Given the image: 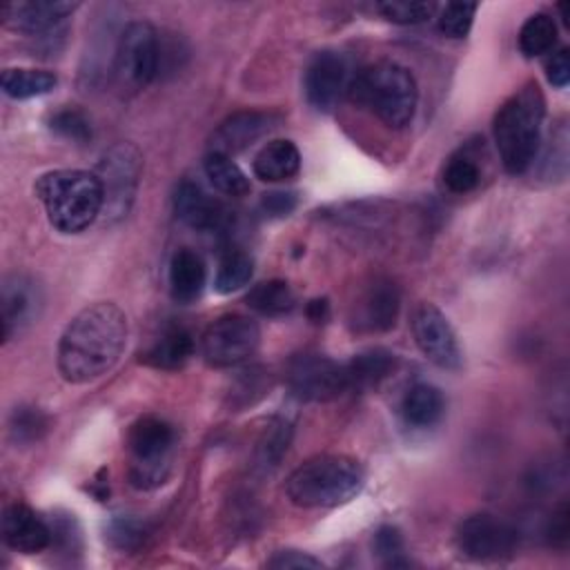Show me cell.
Masks as SVG:
<instances>
[{
	"mask_svg": "<svg viewBox=\"0 0 570 570\" xmlns=\"http://www.w3.org/2000/svg\"><path fill=\"white\" fill-rule=\"evenodd\" d=\"M51 129L73 142H87L91 138V125L78 109H60L51 118Z\"/></svg>",
	"mask_w": 570,
	"mask_h": 570,
	"instance_id": "cell-35",
	"label": "cell"
},
{
	"mask_svg": "<svg viewBox=\"0 0 570 570\" xmlns=\"http://www.w3.org/2000/svg\"><path fill=\"white\" fill-rule=\"evenodd\" d=\"M2 91L9 98L16 100H27V98H36V96H45L51 89H56L58 78L56 73L47 71V69H24V67H11L2 71L0 78Z\"/></svg>",
	"mask_w": 570,
	"mask_h": 570,
	"instance_id": "cell-26",
	"label": "cell"
},
{
	"mask_svg": "<svg viewBox=\"0 0 570 570\" xmlns=\"http://www.w3.org/2000/svg\"><path fill=\"white\" fill-rule=\"evenodd\" d=\"M107 541L118 548V550H125V552H131V550H138L145 539H147V525L145 521L136 519V517H125V514H118L114 517L109 523H107Z\"/></svg>",
	"mask_w": 570,
	"mask_h": 570,
	"instance_id": "cell-31",
	"label": "cell"
},
{
	"mask_svg": "<svg viewBox=\"0 0 570 570\" xmlns=\"http://www.w3.org/2000/svg\"><path fill=\"white\" fill-rule=\"evenodd\" d=\"M347 60L343 53L323 49L314 53L305 69V96L316 111H332L350 87Z\"/></svg>",
	"mask_w": 570,
	"mask_h": 570,
	"instance_id": "cell-14",
	"label": "cell"
},
{
	"mask_svg": "<svg viewBox=\"0 0 570 570\" xmlns=\"http://www.w3.org/2000/svg\"><path fill=\"white\" fill-rule=\"evenodd\" d=\"M127 316L114 303H94L78 312L58 343V370L69 383H89L107 374L127 343Z\"/></svg>",
	"mask_w": 570,
	"mask_h": 570,
	"instance_id": "cell-1",
	"label": "cell"
},
{
	"mask_svg": "<svg viewBox=\"0 0 570 570\" xmlns=\"http://www.w3.org/2000/svg\"><path fill=\"white\" fill-rule=\"evenodd\" d=\"M176 216L198 229V232H218L227 225V209L214 196H209L198 183L183 180L174 194Z\"/></svg>",
	"mask_w": 570,
	"mask_h": 570,
	"instance_id": "cell-18",
	"label": "cell"
},
{
	"mask_svg": "<svg viewBox=\"0 0 570 570\" xmlns=\"http://www.w3.org/2000/svg\"><path fill=\"white\" fill-rule=\"evenodd\" d=\"M519 543L517 530L488 512L472 514L459 523L456 546L472 561H499L514 554Z\"/></svg>",
	"mask_w": 570,
	"mask_h": 570,
	"instance_id": "cell-11",
	"label": "cell"
},
{
	"mask_svg": "<svg viewBox=\"0 0 570 570\" xmlns=\"http://www.w3.org/2000/svg\"><path fill=\"white\" fill-rule=\"evenodd\" d=\"M385 20L396 24H419L434 16V2H379L374 7Z\"/></svg>",
	"mask_w": 570,
	"mask_h": 570,
	"instance_id": "cell-33",
	"label": "cell"
},
{
	"mask_svg": "<svg viewBox=\"0 0 570 570\" xmlns=\"http://www.w3.org/2000/svg\"><path fill=\"white\" fill-rule=\"evenodd\" d=\"M296 203L298 198L294 191H267L261 198V212L269 218H283L294 212Z\"/></svg>",
	"mask_w": 570,
	"mask_h": 570,
	"instance_id": "cell-38",
	"label": "cell"
},
{
	"mask_svg": "<svg viewBox=\"0 0 570 570\" xmlns=\"http://www.w3.org/2000/svg\"><path fill=\"white\" fill-rule=\"evenodd\" d=\"M305 314L312 323H327L330 318V301L327 298H314L307 303Z\"/></svg>",
	"mask_w": 570,
	"mask_h": 570,
	"instance_id": "cell-42",
	"label": "cell"
},
{
	"mask_svg": "<svg viewBox=\"0 0 570 570\" xmlns=\"http://www.w3.org/2000/svg\"><path fill=\"white\" fill-rule=\"evenodd\" d=\"M396 367V356L385 347H370L345 363L350 390L379 387Z\"/></svg>",
	"mask_w": 570,
	"mask_h": 570,
	"instance_id": "cell-21",
	"label": "cell"
},
{
	"mask_svg": "<svg viewBox=\"0 0 570 570\" xmlns=\"http://www.w3.org/2000/svg\"><path fill=\"white\" fill-rule=\"evenodd\" d=\"M261 345V327L243 314H225L207 325L200 336V354L214 367L245 363Z\"/></svg>",
	"mask_w": 570,
	"mask_h": 570,
	"instance_id": "cell-8",
	"label": "cell"
},
{
	"mask_svg": "<svg viewBox=\"0 0 570 570\" xmlns=\"http://www.w3.org/2000/svg\"><path fill=\"white\" fill-rule=\"evenodd\" d=\"M174 443L176 432L165 419L140 416L127 434L131 485L142 490L160 485L169 474Z\"/></svg>",
	"mask_w": 570,
	"mask_h": 570,
	"instance_id": "cell-6",
	"label": "cell"
},
{
	"mask_svg": "<svg viewBox=\"0 0 570 570\" xmlns=\"http://www.w3.org/2000/svg\"><path fill=\"white\" fill-rule=\"evenodd\" d=\"M33 191L45 205L49 223L62 234H78L102 214V187L91 171H47L36 180Z\"/></svg>",
	"mask_w": 570,
	"mask_h": 570,
	"instance_id": "cell-5",
	"label": "cell"
},
{
	"mask_svg": "<svg viewBox=\"0 0 570 570\" xmlns=\"http://www.w3.org/2000/svg\"><path fill=\"white\" fill-rule=\"evenodd\" d=\"M474 13H476V4H472V2H448L439 11L441 33H445L450 38H465L472 27Z\"/></svg>",
	"mask_w": 570,
	"mask_h": 570,
	"instance_id": "cell-34",
	"label": "cell"
},
{
	"mask_svg": "<svg viewBox=\"0 0 570 570\" xmlns=\"http://www.w3.org/2000/svg\"><path fill=\"white\" fill-rule=\"evenodd\" d=\"M245 303L249 309H254L263 316H285L294 309L296 296L287 281L272 278V281H263V283L254 285L247 292Z\"/></svg>",
	"mask_w": 570,
	"mask_h": 570,
	"instance_id": "cell-25",
	"label": "cell"
},
{
	"mask_svg": "<svg viewBox=\"0 0 570 570\" xmlns=\"http://www.w3.org/2000/svg\"><path fill=\"white\" fill-rule=\"evenodd\" d=\"M412 334L428 361L443 370H459L463 363L459 338L445 314L432 305L421 303L412 316Z\"/></svg>",
	"mask_w": 570,
	"mask_h": 570,
	"instance_id": "cell-12",
	"label": "cell"
},
{
	"mask_svg": "<svg viewBox=\"0 0 570 570\" xmlns=\"http://www.w3.org/2000/svg\"><path fill=\"white\" fill-rule=\"evenodd\" d=\"M374 552L385 561V566H405V546H403V537L396 528L392 525H383L376 534H374Z\"/></svg>",
	"mask_w": 570,
	"mask_h": 570,
	"instance_id": "cell-36",
	"label": "cell"
},
{
	"mask_svg": "<svg viewBox=\"0 0 570 570\" xmlns=\"http://www.w3.org/2000/svg\"><path fill=\"white\" fill-rule=\"evenodd\" d=\"M568 532H570V525H568V505L561 503V505L552 512V517H550V521H548L546 534H548V541H550L552 546L563 548V546L568 543Z\"/></svg>",
	"mask_w": 570,
	"mask_h": 570,
	"instance_id": "cell-41",
	"label": "cell"
},
{
	"mask_svg": "<svg viewBox=\"0 0 570 570\" xmlns=\"http://www.w3.org/2000/svg\"><path fill=\"white\" fill-rule=\"evenodd\" d=\"M479 167L472 158L456 154L443 167V183L454 194H465L479 185Z\"/></svg>",
	"mask_w": 570,
	"mask_h": 570,
	"instance_id": "cell-32",
	"label": "cell"
},
{
	"mask_svg": "<svg viewBox=\"0 0 570 570\" xmlns=\"http://www.w3.org/2000/svg\"><path fill=\"white\" fill-rule=\"evenodd\" d=\"M278 122L281 116H276L274 111H236L214 129L209 138V151L234 156L254 145L258 138L267 136Z\"/></svg>",
	"mask_w": 570,
	"mask_h": 570,
	"instance_id": "cell-15",
	"label": "cell"
},
{
	"mask_svg": "<svg viewBox=\"0 0 570 570\" xmlns=\"http://www.w3.org/2000/svg\"><path fill=\"white\" fill-rule=\"evenodd\" d=\"M543 116L546 98L534 80L525 82L499 107L492 131L501 163L510 174H523L537 160Z\"/></svg>",
	"mask_w": 570,
	"mask_h": 570,
	"instance_id": "cell-2",
	"label": "cell"
},
{
	"mask_svg": "<svg viewBox=\"0 0 570 570\" xmlns=\"http://www.w3.org/2000/svg\"><path fill=\"white\" fill-rule=\"evenodd\" d=\"M0 309H2V338L9 341L13 334L27 330L42 309L40 287L22 274H11L2 281L0 292Z\"/></svg>",
	"mask_w": 570,
	"mask_h": 570,
	"instance_id": "cell-16",
	"label": "cell"
},
{
	"mask_svg": "<svg viewBox=\"0 0 570 570\" xmlns=\"http://www.w3.org/2000/svg\"><path fill=\"white\" fill-rule=\"evenodd\" d=\"M160 73V33L145 20L129 22L116 47V76L120 85L140 89Z\"/></svg>",
	"mask_w": 570,
	"mask_h": 570,
	"instance_id": "cell-9",
	"label": "cell"
},
{
	"mask_svg": "<svg viewBox=\"0 0 570 570\" xmlns=\"http://www.w3.org/2000/svg\"><path fill=\"white\" fill-rule=\"evenodd\" d=\"M2 539L11 550L33 554L51 546V525L31 508L11 503L2 512Z\"/></svg>",
	"mask_w": 570,
	"mask_h": 570,
	"instance_id": "cell-19",
	"label": "cell"
},
{
	"mask_svg": "<svg viewBox=\"0 0 570 570\" xmlns=\"http://www.w3.org/2000/svg\"><path fill=\"white\" fill-rule=\"evenodd\" d=\"M47 430H49V419L42 410L33 407V405H20L11 412L9 434L16 443H20V445L36 443L45 436Z\"/></svg>",
	"mask_w": 570,
	"mask_h": 570,
	"instance_id": "cell-30",
	"label": "cell"
},
{
	"mask_svg": "<svg viewBox=\"0 0 570 570\" xmlns=\"http://www.w3.org/2000/svg\"><path fill=\"white\" fill-rule=\"evenodd\" d=\"M194 356V338L191 334L180 327H167L158 341L142 354V361L158 370H178Z\"/></svg>",
	"mask_w": 570,
	"mask_h": 570,
	"instance_id": "cell-24",
	"label": "cell"
},
{
	"mask_svg": "<svg viewBox=\"0 0 570 570\" xmlns=\"http://www.w3.org/2000/svg\"><path fill=\"white\" fill-rule=\"evenodd\" d=\"M76 9L78 2L69 0L9 2L2 7V24L27 36H47L56 31Z\"/></svg>",
	"mask_w": 570,
	"mask_h": 570,
	"instance_id": "cell-17",
	"label": "cell"
},
{
	"mask_svg": "<svg viewBox=\"0 0 570 570\" xmlns=\"http://www.w3.org/2000/svg\"><path fill=\"white\" fill-rule=\"evenodd\" d=\"M546 76L550 80V85L563 89L570 80V51L563 47L557 53H552L546 62Z\"/></svg>",
	"mask_w": 570,
	"mask_h": 570,
	"instance_id": "cell-40",
	"label": "cell"
},
{
	"mask_svg": "<svg viewBox=\"0 0 570 570\" xmlns=\"http://www.w3.org/2000/svg\"><path fill=\"white\" fill-rule=\"evenodd\" d=\"M401 309V292L394 281L385 276L372 278L356 296L350 323L361 334H379L387 332L396 325Z\"/></svg>",
	"mask_w": 570,
	"mask_h": 570,
	"instance_id": "cell-13",
	"label": "cell"
},
{
	"mask_svg": "<svg viewBox=\"0 0 570 570\" xmlns=\"http://www.w3.org/2000/svg\"><path fill=\"white\" fill-rule=\"evenodd\" d=\"M205 176L209 178V183L225 196H232V198H240V196H247L252 185H249V178L245 176V171L232 160V156H225V154H216V151H209L205 156Z\"/></svg>",
	"mask_w": 570,
	"mask_h": 570,
	"instance_id": "cell-27",
	"label": "cell"
},
{
	"mask_svg": "<svg viewBox=\"0 0 570 570\" xmlns=\"http://www.w3.org/2000/svg\"><path fill=\"white\" fill-rule=\"evenodd\" d=\"M267 568H276V570H314V568H323V563L318 559H314L307 552H298V550H278L267 559Z\"/></svg>",
	"mask_w": 570,
	"mask_h": 570,
	"instance_id": "cell-37",
	"label": "cell"
},
{
	"mask_svg": "<svg viewBox=\"0 0 570 570\" xmlns=\"http://www.w3.org/2000/svg\"><path fill=\"white\" fill-rule=\"evenodd\" d=\"M557 45V22L548 13L530 16L519 31V49L525 58L550 53Z\"/></svg>",
	"mask_w": 570,
	"mask_h": 570,
	"instance_id": "cell-28",
	"label": "cell"
},
{
	"mask_svg": "<svg viewBox=\"0 0 570 570\" xmlns=\"http://www.w3.org/2000/svg\"><path fill=\"white\" fill-rule=\"evenodd\" d=\"M443 410H445L443 394L439 387H434L430 383L412 385L401 403L403 421L416 430H428V428L436 425L443 416Z\"/></svg>",
	"mask_w": 570,
	"mask_h": 570,
	"instance_id": "cell-23",
	"label": "cell"
},
{
	"mask_svg": "<svg viewBox=\"0 0 570 570\" xmlns=\"http://www.w3.org/2000/svg\"><path fill=\"white\" fill-rule=\"evenodd\" d=\"M287 441H289V425L287 423H276L269 428L265 443H263V461H278L281 454L287 450Z\"/></svg>",
	"mask_w": 570,
	"mask_h": 570,
	"instance_id": "cell-39",
	"label": "cell"
},
{
	"mask_svg": "<svg viewBox=\"0 0 570 570\" xmlns=\"http://www.w3.org/2000/svg\"><path fill=\"white\" fill-rule=\"evenodd\" d=\"M140 171L142 156L131 142H118L102 154L94 174L102 187V214L107 220H120L129 214Z\"/></svg>",
	"mask_w": 570,
	"mask_h": 570,
	"instance_id": "cell-7",
	"label": "cell"
},
{
	"mask_svg": "<svg viewBox=\"0 0 570 570\" xmlns=\"http://www.w3.org/2000/svg\"><path fill=\"white\" fill-rule=\"evenodd\" d=\"M252 274H254V261L245 252H229L218 263V269L214 276V289L218 294L238 292L249 283Z\"/></svg>",
	"mask_w": 570,
	"mask_h": 570,
	"instance_id": "cell-29",
	"label": "cell"
},
{
	"mask_svg": "<svg viewBox=\"0 0 570 570\" xmlns=\"http://www.w3.org/2000/svg\"><path fill=\"white\" fill-rule=\"evenodd\" d=\"M361 463L345 454H321L301 463L285 481L287 499L298 508H336L363 490Z\"/></svg>",
	"mask_w": 570,
	"mask_h": 570,
	"instance_id": "cell-4",
	"label": "cell"
},
{
	"mask_svg": "<svg viewBox=\"0 0 570 570\" xmlns=\"http://www.w3.org/2000/svg\"><path fill=\"white\" fill-rule=\"evenodd\" d=\"M287 385L303 401H332L350 390L345 363L309 352L289 361Z\"/></svg>",
	"mask_w": 570,
	"mask_h": 570,
	"instance_id": "cell-10",
	"label": "cell"
},
{
	"mask_svg": "<svg viewBox=\"0 0 570 570\" xmlns=\"http://www.w3.org/2000/svg\"><path fill=\"white\" fill-rule=\"evenodd\" d=\"M254 176L265 183H281L289 180L301 169V154L292 140L276 138L269 140L252 163Z\"/></svg>",
	"mask_w": 570,
	"mask_h": 570,
	"instance_id": "cell-20",
	"label": "cell"
},
{
	"mask_svg": "<svg viewBox=\"0 0 570 570\" xmlns=\"http://www.w3.org/2000/svg\"><path fill=\"white\" fill-rule=\"evenodd\" d=\"M347 96L354 105L370 109L383 125L403 129L414 118L419 87L407 67L381 60L352 76Z\"/></svg>",
	"mask_w": 570,
	"mask_h": 570,
	"instance_id": "cell-3",
	"label": "cell"
},
{
	"mask_svg": "<svg viewBox=\"0 0 570 570\" xmlns=\"http://www.w3.org/2000/svg\"><path fill=\"white\" fill-rule=\"evenodd\" d=\"M205 285V263L194 249H178L169 263V287L178 303H191Z\"/></svg>",
	"mask_w": 570,
	"mask_h": 570,
	"instance_id": "cell-22",
	"label": "cell"
}]
</instances>
